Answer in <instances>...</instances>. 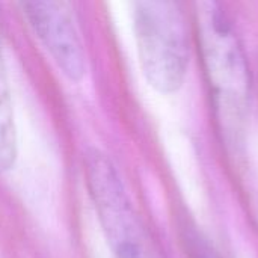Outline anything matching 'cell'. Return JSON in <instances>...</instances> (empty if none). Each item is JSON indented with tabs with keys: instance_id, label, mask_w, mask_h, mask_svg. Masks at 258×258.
<instances>
[{
	"instance_id": "obj_4",
	"label": "cell",
	"mask_w": 258,
	"mask_h": 258,
	"mask_svg": "<svg viewBox=\"0 0 258 258\" xmlns=\"http://www.w3.org/2000/svg\"><path fill=\"white\" fill-rule=\"evenodd\" d=\"M24 14L57 68L71 82L86 73V56L65 0H21Z\"/></svg>"
},
{
	"instance_id": "obj_2",
	"label": "cell",
	"mask_w": 258,
	"mask_h": 258,
	"mask_svg": "<svg viewBox=\"0 0 258 258\" xmlns=\"http://www.w3.org/2000/svg\"><path fill=\"white\" fill-rule=\"evenodd\" d=\"M135 35L144 77L160 94L177 92L189 67V36L177 0H136Z\"/></svg>"
},
{
	"instance_id": "obj_6",
	"label": "cell",
	"mask_w": 258,
	"mask_h": 258,
	"mask_svg": "<svg viewBox=\"0 0 258 258\" xmlns=\"http://www.w3.org/2000/svg\"><path fill=\"white\" fill-rule=\"evenodd\" d=\"M181 239L189 258H225L197 228H184L181 231Z\"/></svg>"
},
{
	"instance_id": "obj_3",
	"label": "cell",
	"mask_w": 258,
	"mask_h": 258,
	"mask_svg": "<svg viewBox=\"0 0 258 258\" xmlns=\"http://www.w3.org/2000/svg\"><path fill=\"white\" fill-rule=\"evenodd\" d=\"M85 178L98 219L118 258H148L144 234L113 163L92 150L85 157Z\"/></svg>"
},
{
	"instance_id": "obj_1",
	"label": "cell",
	"mask_w": 258,
	"mask_h": 258,
	"mask_svg": "<svg viewBox=\"0 0 258 258\" xmlns=\"http://www.w3.org/2000/svg\"><path fill=\"white\" fill-rule=\"evenodd\" d=\"M198 44L216 124L225 142L237 147L249 113L252 82L243 45L215 2H203L198 11Z\"/></svg>"
},
{
	"instance_id": "obj_5",
	"label": "cell",
	"mask_w": 258,
	"mask_h": 258,
	"mask_svg": "<svg viewBox=\"0 0 258 258\" xmlns=\"http://www.w3.org/2000/svg\"><path fill=\"white\" fill-rule=\"evenodd\" d=\"M18 154V136L12 107L5 54L0 41V171L14 166Z\"/></svg>"
}]
</instances>
